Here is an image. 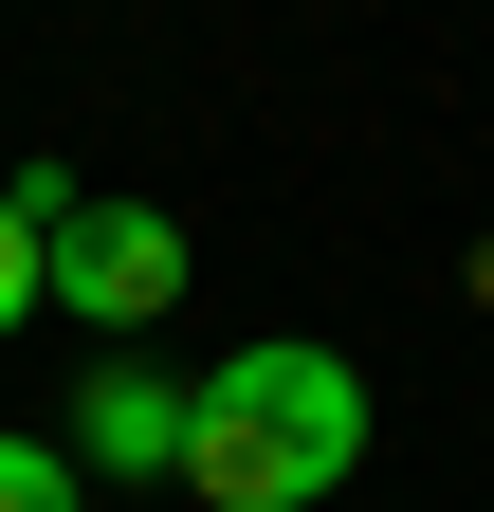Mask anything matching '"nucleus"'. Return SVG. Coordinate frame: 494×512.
<instances>
[{"mask_svg": "<svg viewBox=\"0 0 494 512\" xmlns=\"http://www.w3.org/2000/svg\"><path fill=\"white\" fill-rule=\"evenodd\" d=\"M37 293L92 311V330L129 348L147 311H183V220H165V202H74V220L37 238Z\"/></svg>", "mask_w": 494, "mask_h": 512, "instance_id": "2", "label": "nucleus"}, {"mask_svg": "<svg viewBox=\"0 0 494 512\" xmlns=\"http://www.w3.org/2000/svg\"><path fill=\"white\" fill-rule=\"evenodd\" d=\"M0 512H92V476L55 458V439H0Z\"/></svg>", "mask_w": 494, "mask_h": 512, "instance_id": "4", "label": "nucleus"}, {"mask_svg": "<svg viewBox=\"0 0 494 512\" xmlns=\"http://www.w3.org/2000/svg\"><path fill=\"white\" fill-rule=\"evenodd\" d=\"M37 311H55V293H37V220L0 202V330H37Z\"/></svg>", "mask_w": 494, "mask_h": 512, "instance_id": "5", "label": "nucleus"}, {"mask_svg": "<svg viewBox=\"0 0 494 512\" xmlns=\"http://www.w3.org/2000/svg\"><path fill=\"white\" fill-rule=\"evenodd\" d=\"M55 458H74V476H183V384L165 366H129V348H110L92 384H74V421H55Z\"/></svg>", "mask_w": 494, "mask_h": 512, "instance_id": "3", "label": "nucleus"}, {"mask_svg": "<svg viewBox=\"0 0 494 512\" xmlns=\"http://www.w3.org/2000/svg\"><path fill=\"white\" fill-rule=\"evenodd\" d=\"M183 476L220 512H330L366 476V366L312 348V330H257L238 366L183 384Z\"/></svg>", "mask_w": 494, "mask_h": 512, "instance_id": "1", "label": "nucleus"}]
</instances>
